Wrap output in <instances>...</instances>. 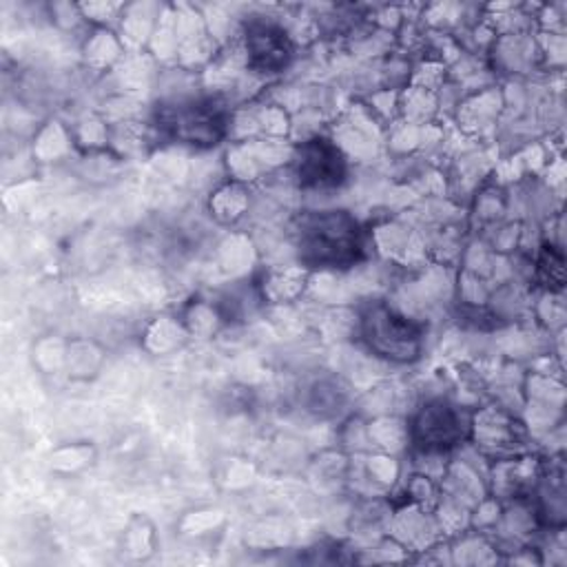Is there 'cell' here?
Returning <instances> with one entry per match:
<instances>
[{"instance_id":"8992f818","label":"cell","mask_w":567,"mask_h":567,"mask_svg":"<svg viewBox=\"0 0 567 567\" xmlns=\"http://www.w3.org/2000/svg\"><path fill=\"white\" fill-rule=\"evenodd\" d=\"M244 49L248 66L266 75L284 71L295 55L288 31L270 20H250L246 24Z\"/></svg>"},{"instance_id":"5b68a950","label":"cell","mask_w":567,"mask_h":567,"mask_svg":"<svg viewBox=\"0 0 567 567\" xmlns=\"http://www.w3.org/2000/svg\"><path fill=\"white\" fill-rule=\"evenodd\" d=\"M292 175L301 190H334L348 179V159L330 137L315 135L297 146L292 155Z\"/></svg>"},{"instance_id":"277c9868","label":"cell","mask_w":567,"mask_h":567,"mask_svg":"<svg viewBox=\"0 0 567 567\" xmlns=\"http://www.w3.org/2000/svg\"><path fill=\"white\" fill-rule=\"evenodd\" d=\"M472 414L443 396L430 399L416 408L410 419V441L423 454H443L470 439Z\"/></svg>"},{"instance_id":"3957f363","label":"cell","mask_w":567,"mask_h":567,"mask_svg":"<svg viewBox=\"0 0 567 567\" xmlns=\"http://www.w3.org/2000/svg\"><path fill=\"white\" fill-rule=\"evenodd\" d=\"M357 330L361 343L377 359L408 365L421 359L425 343V326L388 301L372 299L359 310Z\"/></svg>"},{"instance_id":"52a82bcc","label":"cell","mask_w":567,"mask_h":567,"mask_svg":"<svg viewBox=\"0 0 567 567\" xmlns=\"http://www.w3.org/2000/svg\"><path fill=\"white\" fill-rule=\"evenodd\" d=\"M346 399H348V392L339 381H334V379L317 381L310 388L308 410H312L319 416H332L343 408Z\"/></svg>"},{"instance_id":"7a4b0ae2","label":"cell","mask_w":567,"mask_h":567,"mask_svg":"<svg viewBox=\"0 0 567 567\" xmlns=\"http://www.w3.org/2000/svg\"><path fill=\"white\" fill-rule=\"evenodd\" d=\"M155 124L159 135L168 142L190 148H210L228 135L230 109L219 95H182L157 106Z\"/></svg>"},{"instance_id":"6da1fadb","label":"cell","mask_w":567,"mask_h":567,"mask_svg":"<svg viewBox=\"0 0 567 567\" xmlns=\"http://www.w3.org/2000/svg\"><path fill=\"white\" fill-rule=\"evenodd\" d=\"M297 259L306 268L348 270L365 259L368 235L348 210H306L292 226Z\"/></svg>"}]
</instances>
